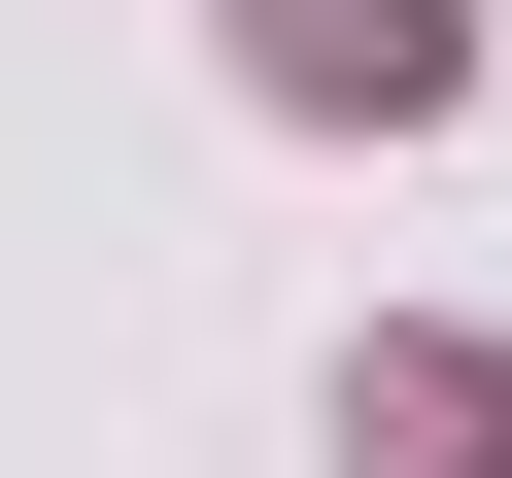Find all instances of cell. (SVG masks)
<instances>
[{"instance_id":"cell-1","label":"cell","mask_w":512,"mask_h":478,"mask_svg":"<svg viewBox=\"0 0 512 478\" xmlns=\"http://www.w3.org/2000/svg\"><path fill=\"white\" fill-rule=\"evenodd\" d=\"M274 69L308 103H444V0H274Z\"/></svg>"},{"instance_id":"cell-2","label":"cell","mask_w":512,"mask_h":478,"mask_svg":"<svg viewBox=\"0 0 512 478\" xmlns=\"http://www.w3.org/2000/svg\"><path fill=\"white\" fill-rule=\"evenodd\" d=\"M342 478H512V410H478V376H376V410H342Z\"/></svg>"}]
</instances>
